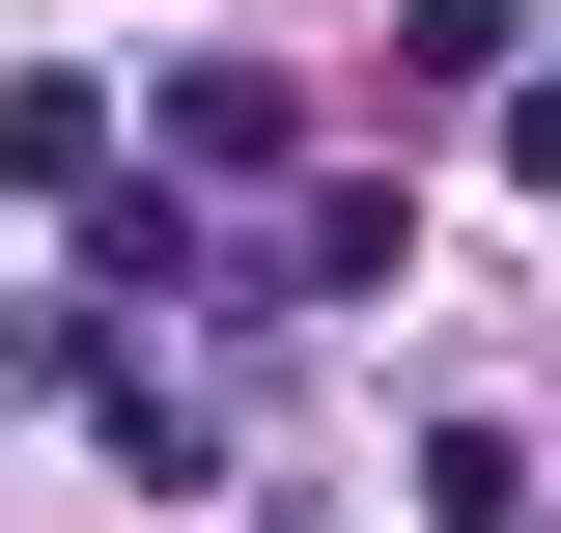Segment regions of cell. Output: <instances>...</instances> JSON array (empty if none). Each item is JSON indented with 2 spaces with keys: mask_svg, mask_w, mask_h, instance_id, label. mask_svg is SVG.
<instances>
[{
  "mask_svg": "<svg viewBox=\"0 0 561 533\" xmlns=\"http://www.w3.org/2000/svg\"><path fill=\"white\" fill-rule=\"evenodd\" d=\"M393 253H421V197H393V169H309L253 281H309V309H365V281H393Z\"/></svg>",
  "mask_w": 561,
  "mask_h": 533,
  "instance_id": "1",
  "label": "cell"
},
{
  "mask_svg": "<svg viewBox=\"0 0 561 533\" xmlns=\"http://www.w3.org/2000/svg\"><path fill=\"white\" fill-rule=\"evenodd\" d=\"M0 197H113V84H84V57L0 84Z\"/></svg>",
  "mask_w": 561,
  "mask_h": 533,
  "instance_id": "2",
  "label": "cell"
},
{
  "mask_svg": "<svg viewBox=\"0 0 561 533\" xmlns=\"http://www.w3.org/2000/svg\"><path fill=\"white\" fill-rule=\"evenodd\" d=\"M393 57L421 84H534V0H393Z\"/></svg>",
  "mask_w": 561,
  "mask_h": 533,
  "instance_id": "3",
  "label": "cell"
},
{
  "mask_svg": "<svg viewBox=\"0 0 561 533\" xmlns=\"http://www.w3.org/2000/svg\"><path fill=\"white\" fill-rule=\"evenodd\" d=\"M505 169H534V197H561V57H534V84H505Z\"/></svg>",
  "mask_w": 561,
  "mask_h": 533,
  "instance_id": "4",
  "label": "cell"
}]
</instances>
